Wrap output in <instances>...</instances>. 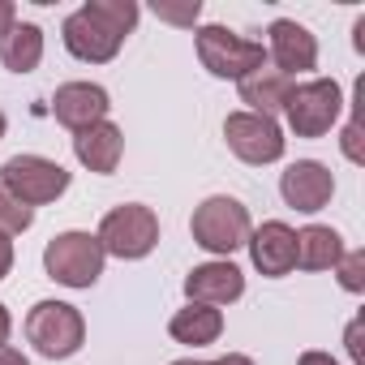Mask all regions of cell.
Masks as SVG:
<instances>
[{
	"label": "cell",
	"instance_id": "obj_1",
	"mask_svg": "<svg viewBox=\"0 0 365 365\" xmlns=\"http://www.w3.org/2000/svg\"><path fill=\"white\" fill-rule=\"evenodd\" d=\"M138 26V5L133 0H86L78 14L65 18L61 35H65V48L78 56V61H91V65H103L120 52L125 35Z\"/></svg>",
	"mask_w": 365,
	"mask_h": 365
},
{
	"label": "cell",
	"instance_id": "obj_2",
	"mask_svg": "<svg viewBox=\"0 0 365 365\" xmlns=\"http://www.w3.org/2000/svg\"><path fill=\"white\" fill-rule=\"evenodd\" d=\"M190 228H194V241L207 250V254H237L245 241H250V211L237 202V198H228V194H215V198H207L198 211H194V220H190Z\"/></svg>",
	"mask_w": 365,
	"mask_h": 365
},
{
	"label": "cell",
	"instance_id": "obj_3",
	"mask_svg": "<svg viewBox=\"0 0 365 365\" xmlns=\"http://www.w3.org/2000/svg\"><path fill=\"white\" fill-rule=\"evenodd\" d=\"M103 258L108 254H103L99 237H91V232H61L43 250L48 275L56 284H65V288H91L103 275Z\"/></svg>",
	"mask_w": 365,
	"mask_h": 365
},
{
	"label": "cell",
	"instance_id": "obj_4",
	"mask_svg": "<svg viewBox=\"0 0 365 365\" xmlns=\"http://www.w3.org/2000/svg\"><path fill=\"white\" fill-rule=\"evenodd\" d=\"M0 185L35 211L43 202H56L69 190V172L56 159H43V155H14L5 168H0Z\"/></svg>",
	"mask_w": 365,
	"mask_h": 365
},
{
	"label": "cell",
	"instance_id": "obj_5",
	"mask_svg": "<svg viewBox=\"0 0 365 365\" xmlns=\"http://www.w3.org/2000/svg\"><path fill=\"white\" fill-rule=\"evenodd\" d=\"M339 108H344V95H339V82L335 78L301 82L284 99V116H288V125H292L297 138H322L339 120Z\"/></svg>",
	"mask_w": 365,
	"mask_h": 365
},
{
	"label": "cell",
	"instance_id": "obj_6",
	"mask_svg": "<svg viewBox=\"0 0 365 365\" xmlns=\"http://www.w3.org/2000/svg\"><path fill=\"white\" fill-rule=\"evenodd\" d=\"M95 237H99L103 254H112V258H146L159 245V220H155L150 207L125 202V207H116V211L103 215V224H99Z\"/></svg>",
	"mask_w": 365,
	"mask_h": 365
},
{
	"label": "cell",
	"instance_id": "obj_7",
	"mask_svg": "<svg viewBox=\"0 0 365 365\" xmlns=\"http://www.w3.org/2000/svg\"><path fill=\"white\" fill-rule=\"evenodd\" d=\"M26 339H31L43 356L61 361V356H73V352L82 348L86 322H82V314H78L73 305H65V301H39V305L26 314Z\"/></svg>",
	"mask_w": 365,
	"mask_h": 365
},
{
	"label": "cell",
	"instance_id": "obj_8",
	"mask_svg": "<svg viewBox=\"0 0 365 365\" xmlns=\"http://www.w3.org/2000/svg\"><path fill=\"white\" fill-rule=\"evenodd\" d=\"M198 61L215 73V78H245V73H254V69H262L267 65V52H262V43H254V39H241L237 31H228V26H202L198 31Z\"/></svg>",
	"mask_w": 365,
	"mask_h": 365
},
{
	"label": "cell",
	"instance_id": "obj_9",
	"mask_svg": "<svg viewBox=\"0 0 365 365\" xmlns=\"http://www.w3.org/2000/svg\"><path fill=\"white\" fill-rule=\"evenodd\" d=\"M224 138L232 146L237 159L245 163H275L284 155V133L271 116H258V112H232L224 120Z\"/></svg>",
	"mask_w": 365,
	"mask_h": 365
},
{
	"label": "cell",
	"instance_id": "obj_10",
	"mask_svg": "<svg viewBox=\"0 0 365 365\" xmlns=\"http://www.w3.org/2000/svg\"><path fill=\"white\" fill-rule=\"evenodd\" d=\"M279 194H284V202H288L292 211L314 215V211H322V207L331 202L335 176H331V168H322L318 159H297V163L279 176Z\"/></svg>",
	"mask_w": 365,
	"mask_h": 365
},
{
	"label": "cell",
	"instance_id": "obj_11",
	"mask_svg": "<svg viewBox=\"0 0 365 365\" xmlns=\"http://www.w3.org/2000/svg\"><path fill=\"white\" fill-rule=\"evenodd\" d=\"M271 61H275V69H279L284 78L309 73V69L318 65V39H314L301 22L279 18V22H271Z\"/></svg>",
	"mask_w": 365,
	"mask_h": 365
},
{
	"label": "cell",
	"instance_id": "obj_12",
	"mask_svg": "<svg viewBox=\"0 0 365 365\" xmlns=\"http://www.w3.org/2000/svg\"><path fill=\"white\" fill-rule=\"evenodd\" d=\"M108 91L95 86V82H65L56 95H52V116L61 125H69L73 133L86 129V125H99L108 116Z\"/></svg>",
	"mask_w": 365,
	"mask_h": 365
},
{
	"label": "cell",
	"instance_id": "obj_13",
	"mask_svg": "<svg viewBox=\"0 0 365 365\" xmlns=\"http://www.w3.org/2000/svg\"><path fill=\"white\" fill-rule=\"evenodd\" d=\"M250 258H254V267L262 271V275H271V279H279V275H288L292 267H297V232L288 228V224H279V220H271V224H262L258 232H250Z\"/></svg>",
	"mask_w": 365,
	"mask_h": 365
},
{
	"label": "cell",
	"instance_id": "obj_14",
	"mask_svg": "<svg viewBox=\"0 0 365 365\" xmlns=\"http://www.w3.org/2000/svg\"><path fill=\"white\" fill-rule=\"evenodd\" d=\"M245 292V275L232 262H202L185 275V297L198 305H228Z\"/></svg>",
	"mask_w": 365,
	"mask_h": 365
},
{
	"label": "cell",
	"instance_id": "obj_15",
	"mask_svg": "<svg viewBox=\"0 0 365 365\" xmlns=\"http://www.w3.org/2000/svg\"><path fill=\"white\" fill-rule=\"evenodd\" d=\"M120 150H125V138H120V129H116V125H108V120L86 125V129H78V133H73V155H78V163H82V168H91V172H99V176L116 172Z\"/></svg>",
	"mask_w": 365,
	"mask_h": 365
},
{
	"label": "cell",
	"instance_id": "obj_16",
	"mask_svg": "<svg viewBox=\"0 0 365 365\" xmlns=\"http://www.w3.org/2000/svg\"><path fill=\"white\" fill-rule=\"evenodd\" d=\"M288 91H292V78H284L279 69H267V65L241 78V103H250V112L271 116V120H275V112H284Z\"/></svg>",
	"mask_w": 365,
	"mask_h": 365
},
{
	"label": "cell",
	"instance_id": "obj_17",
	"mask_svg": "<svg viewBox=\"0 0 365 365\" xmlns=\"http://www.w3.org/2000/svg\"><path fill=\"white\" fill-rule=\"evenodd\" d=\"M168 331H172L176 344L202 348V344H215V339H220V331H224V314H220L215 305H198V301H190L185 309H176V314H172Z\"/></svg>",
	"mask_w": 365,
	"mask_h": 365
},
{
	"label": "cell",
	"instance_id": "obj_18",
	"mask_svg": "<svg viewBox=\"0 0 365 365\" xmlns=\"http://www.w3.org/2000/svg\"><path fill=\"white\" fill-rule=\"evenodd\" d=\"M0 61L14 73H31L43 61V31L35 22H14L5 35H0Z\"/></svg>",
	"mask_w": 365,
	"mask_h": 365
},
{
	"label": "cell",
	"instance_id": "obj_19",
	"mask_svg": "<svg viewBox=\"0 0 365 365\" xmlns=\"http://www.w3.org/2000/svg\"><path fill=\"white\" fill-rule=\"evenodd\" d=\"M339 258H344V237L335 228L309 224V228L297 232V267H305V271H331Z\"/></svg>",
	"mask_w": 365,
	"mask_h": 365
},
{
	"label": "cell",
	"instance_id": "obj_20",
	"mask_svg": "<svg viewBox=\"0 0 365 365\" xmlns=\"http://www.w3.org/2000/svg\"><path fill=\"white\" fill-rule=\"evenodd\" d=\"M31 224H35V211L26 202H18L5 185H0V232L14 237V232H26Z\"/></svg>",
	"mask_w": 365,
	"mask_h": 365
},
{
	"label": "cell",
	"instance_id": "obj_21",
	"mask_svg": "<svg viewBox=\"0 0 365 365\" xmlns=\"http://www.w3.org/2000/svg\"><path fill=\"white\" fill-rule=\"evenodd\" d=\"M335 267H339V284L348 292H361L365 288V250H348Z\"/></svg>",
	"mask_w": 365,
	"mask_h": 365
},
{
	"label": "cell",
	"instance_id": "obj_22",
	"mask_svg": "<svg viewBox=\"0 0 365 365\" xmlns=\"http://www.w3.org/2000/svg\"><path fill=\"white\" fill-rule=\"evenodd\" d=\"M155 14L163 22H176V26H194L198 14H202V5H198V0H190V5H155Z\"/></svg>",
	"mask_w": 365,
	"mask_h": 365
},
{
	"label": "cell",
	"instance_id": "obj_23",
	"mask_svg": "<svg viewBox=\"0 0 365 365\" xmlns=\"http://www.w3.org/2000/svg\"><path fill=\"white\" fill-rule=\"evenodd\" d=\"M348 352H352V361H356V365H365V344H361V322H352V327H348Z\"/></svg>",
	"mask_w": 365,
	"mask_h": 365
},
{
	"label": "cell",
	"instance_id": "obj_24",
	"mask_svg": "<svg viewBox=\"0 0 365 365\" xmlns=\"http://www.w3.org/2000/svg\"><path fill=\"white\" fill-rule=\"evenodd\" d=\"M9 267H14V241H9L5 232H0V279L9 275Z\"/></svg>",
	"mask_w": 365,
	"mask_h": 365
},
{
	"label": "cell",
	"instance_id": "obj_25",
	"mask_svg": "<svg viewBox=\"0 0 365 365\" xmlns=\"http://www.w3.org/2000/svg\"><path fill=\"white\" fill-rule=\"evenodd\" d=\"M14 22H18V9H14V0H0V35H5Z\"/></svg>",
	"mask_w": 365,
	"mask_h": 365
},
{
	"label": "cell",
	"instance_id": "obj_26",
	"mask_svg": "<svg viewBox=\"0 0 365 365\" xmlns=\"http://www.w3.org/2000/svg\"><path fill=\"white\" fill-rule=\"evenodd\" d=\"M0 365H31L18 348H9V344H0Z\"/></svg>",
	"mask_w": 365,
	"mask_h": 365
},
{
	"label": "cell",
	"instance_id": "obj_27",
	"mask_svg": "<svg viewBox=\"0 0 365 365\" xmlns=\"http://www.w3.org/2000/svg\"><path fill=\"white\" fill-rule=\"evenodd\" d=\"M301 365H339V361H335L331 352H305V356H301Z\"/></svg>",
	"mask_w": 365,
	"mask_h": 365
},
{
	"label": "cell",
	"instance_id": "obj_28",
	"mask_svg": "<svg viewBox=\"0 0 365 365\" xmlns=\"http://www.w3.org/2000/svg\"><path fill=\"white\" fill-rule=\"evenodd\" d=\"M211 365H254V361L241 356V352H228V356H220V361H211Z\"/></svg>",
	"mask_w": 365,
	"mask_h": 365
},
{
	"label": "cell",
	"instance_id": "obj_29",
	"mask_svg": "<svg viewBox=\"0 0 365 365\" xmlns=\"http://www.w3.org/2000/svg\"><path fill=\"white\" fill-rule=\"evenodd\" d=\"M9 327H14V318H9V309H5V305H0V344L9 339Z\"/></svg>",
	"mask_w": 365,
	"mask_h": 365
},
{
	"label": "cell",
	"instance_id": "obj_30",
	"mask_svg": "<svg viewBox=\"0 0 365 365\" xmlns=\"http://www.w3.org/2000/svg\"><path fill=\"white\" fill-rule=\"evenodd\" d=\"M172 365H202V361H172Z\"/></svg>",
	"mask_w": 365,
	"mask_h": 365
},
{
	"label": "cell",
	"instance_id": "obj_31",
	"mask_svg": "<svg viewBox=\"0 0 365 365\" xmlns=\"http://www.w3.org/2000/svg\"><path fill=\"white\" fill-rule=\"evenodd\" d=\"M0 138H5V112H0Z\"/></svg>",
	"mask_w": 365,
	"mask_h": 365
}]
</instances>
